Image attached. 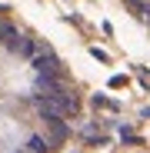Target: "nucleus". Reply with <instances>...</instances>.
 <instances>
[{"label": "nucleus", "mask_w": 150, "mask_h": 153, "mask_svg": "<svg viewBox=\"0 0 150 153\" xmlns=\"http://www.w3.org/2000/svg\"><path fill=\"white\" fill-rule=\"evenodd\" d=\"M80 97L57 50L0 13V153H57Z\"/></svg>", "instance_id": "f257e3e1"}, {"label": "nucleus", "mask_w": 150, "mask_h": 153, "mask_svg": "<svg viewBox=\"0 0 150 153\" xmlns=\"http://www.w3.org/2000/svg\"><path fill=\"white\" fill-rule=\"evenodd\" d=\"M123 7H127V13L134 17V20H140L143 27L150 30V0H120Z\"/></svg>", "instance_id": "f03ea898"}]
</instances>
